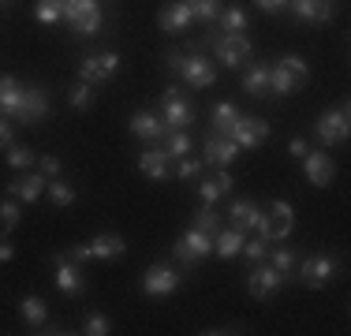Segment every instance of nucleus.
Masks as SVG:
<instances>
[{
    "label": "nucleus",
    "mask_w": 351,
    "mask_h": 336,
    "mask_svg": "<svg viewBox=\"0 0 351 336\" xmlns=\"http://www.w3.org/2000/svg\"><path fill=\"white\" fill-rule=\"evenodd\" d=\"M0 116L15 123H41L49 116V94L19 82L15 75H0Z\"/></svg>",
    "instance_id": "f257e3e1"
},
{
    "label": "nucleus",
    "mask_w": 351,
    "mask_h": 336,
    "mask_svg": "<svg viewBox=\"0 0 351 336\" xmlns=\"http://www.w3.org/2000/svg\"><path fill=\"white\" fill-rule=\"evenodd\" d=\"M165 67L172 75H180L191 90H210L217 82V64L202 53H176L172 49V53H165Z\"/></svg>",
    "instance_id": "f03ea898"
},
{
    "label": "nucleus",
    "mask_w": 351,
    "mask_h": 336,
    "mask_svg": "<svg viewBox=\"0 0 351 336\" xmlns=\"http://www.w3.org/2000/svg\"><path fill=\"white\" fill-rule=\"evenodd\" d=\"M306 79H311V64H306L303 56L288 53V56H280V60L269 67V94L288 97V94H295Z\"/></svg>",
    "instance_id": "7ed1b4c3"
},
{
    "label": "nucleus",
    "mask_w": 351,
    "mask_h": 336,
    "mask_svg": "<svg viewBox=\"0 0 351 336\" xmlns=\"http://www.w3.org/2000/svg\"><path fill=\"white\" fill-rule=\"evenodd\" d=\"M210 49H213V60L232 67V71H239V67L250 64V56H254V45H250L247 34H224V30H213L210 34Z\"/></svg>",
    "instance_id": "20e7f679"
},
{
    "label": "nucleus",
    "mask_w": 351,
    "mask_h": 336,
    "mask_svg": "<svg viewBox=\"0 0 351 336\" xmlns=\"http://www.w3.org/2000/svg\"><path fill=\"white\" fill-rule=\"evenodd\" d=\"M295 228V209H291L288 198H273L269 206L262 209V221H258V235H262L265 243H284Z\"/></svg>",
    "instance_id": "39448f33"
},
{
    "label": "nucleus",
    "mask_w": 351,
    "mask_h": 336,
    "mask_svg": "<svg viewBox=\"0 0 351 336\" xmlns=\"http://www.w3.org/2000/svg\"><path fill=\"white\" fill-rule=\"evenodd\" d=\"M68 258H75V262H116V258H123L128 254V239L123 235H116V232H105V235H97V239H90V243H82V247H71V250H64Z\"/></svg>",
    "instance_id": "423d86ee"
},
{
    "label": "nucleus",
    "mask_w": 351,
    "mask_h": 336,
    "mask_svg": "<svg viewBox=\"0 0 351 336\" xmlns=\"http://www.w3.org/2000/svg\"><path fill=\"white\" fill-rule=\"evenodd\" d=\"M60 19L68 23V27L75 34H101V23H105V15H101V4L97 0H68V4H60Z\"/></svg>",
    "instance_id": "0eeeda50"
},
{
    "label": "nucleus",
    "mask_w": 351,
    "mask_h": 336,
    "mask_svg": "<svg viewBox=\"0 0 351 336\" xmlns=\"http://www.w3.org/2000/svg\"><path fill=\"white\" fill-rule=\"evenodd\" d=\"M351 131V120H348V101H340L337 108H325L322 116L314 120V139L322 149L337 146V142H344Z\"/></svg>",
    "instance_id": "6e6552de"
},
{
    "label": "nucleus",
    "mask_w": 351,
    "mask_h": 336,
    "mask_svg": "<svg viewBox=\"0 0 351 336\" xmlns=\"http://www.w3.org/2000/svg\"><path fill=\"white\" fill-rule=\"evenodd\" d=\"M337 276V258L329 254H306L295 262V280L303 284V288H325V284Z\"/></svg>",
    "instance_id": "1a4fd4ad"
},
{
    "label": "nucleus",
    "mask_w": 351,
    "mask_h": 336,
    "mask_svg": "<svg viewBox=\"0 0 351 336\" xmlns=\"http://www.w3.org/2000/svg\"><path fill=\"white\" fill-rule=\"evenodd\" d=\"M142 296L146 299H169V296H176L180 291V273L169 265V262H154L142 273Z\"/></svg>",
    "instance_id": "9d476101"
},
{
    "label": "nucleus",
    "mask_w": 351,
    "mask_h": 336,
    "mask_svg": "<svg viewBox=\"0 0 351 336\" xmlns=\"http://www.w3.org/2000/svg\"><path fill=\"white\" fill-rule=\"evenodd\" d=\"M210 250H213V235H206L202 228H195V224H191V228L183 232L180 239H176L172 254L180 258V262L187 265V269H195V265L202 262L206 254H210Z\"/></svg>",
    "instance_id": "9b49d317"
},
{
    "label": "nucleus",
    "mask_w": 351,
    "mask_h": 336,
    "mask_svg": "<svg viewBox=\"0 0 351 336\" xmlns=\"http://www.w3.org/2000/svg\"><path fill=\"white\" fill-rule=\"evenodd\" d=\"M116 71H120V53H86L79 60V82H90V86H101Z\"/></svg>",
    "instance_id": "f8f14e48"
},
{
    "label": "nucleus",
    "mask_w": 351,
    "mask_h": 336,
    "mask_svg": "<svg viewBox=\"0 0 351 336\" xmlns=\"http://www.w3.org/2000/svg\"><path fill=\"white\" fill-rule=\"evenodd\" d=\"M53 265H56V276H53V280H56V288H60L64 296H71V299L86 296V276H82V265L75 262V258L56 254Z\"/></svg>",
    "instance_id": "ddd939ff"
},
{
    "label": "nucleus",
    "mask_w": 351,
    "mask_h": 336,
    "mask_svg": "<svg viewBox=\"0 0 351 336\" xmlns=\"http://www.w3.org/2000/svg\"><path fill=\"white\" fill-rule=\"evenodd\" d=\"M228 139L236 142L239 149H258L265 139H269V123L258 120V116H243V112H239V120L232 123Z\"/></svg>",
    "instance_id": "4468645a"
},
{
    "label": "nucleus",
    "mask_w": 351,
    "mask_h": 336,
    "mask_svg": "<svg viewBox=\"0 0 351 336\" xmlns=\"http://www.w3.org/2000/svg\"><path fill=\"white\" fill-rule=\"evenodd\" d=\"M284 284H288V280H284V276H280L269 262H258L254 269H250V276H247V291H250L254 299H262V302L277 296Z\"/></svg>",
    "instance_id": "2eb2a0df"
},
{
    "label": "nucleus",
    "mask_w": 351,
    "mask_h": 336,
    "mask_svg": "<svg viewBox=\"0 0 351 336\" xmlns=\"http://www.w3.org/2000/svg\"><path fill=\"white\" fill-rule=\"evenodd\" d=\"M128 128L135 139H142V146H157V142L165 139V120H161V112H154V108H138V112H131V120H128Z\"/></svg>",
    "instance_id": "dca6fc26"
},
{
    "label": "nucleus",
    "mask_w": 351,
    "mask_h": 336,
    "mask_svg": "<svg viewBox=\"0 0 351 336\" xmlns=\"http://www.w3.org/2000/svg\"><path fill=\"white\" fill-rule=\"evenodd\" d=\"M161 120L165 128H187V123H195V105L176 94V86H169L161 94Z\"/></svg>",
    "instance_id": "f3484780"
},
{
    "label": "nucleus",
    "mask_w": 351,
    "mask_h": 336,
    "mask_svg": "<svg viewBox=\"0 0 351 336\" xmlns=\"http://www.w3.org/2000/svg\"><path fill=\"white\" fill-rule=\"evenodd\" d=\"M303 176L311 180V187H332V176H337V165H332V157L325 154V149H311V154L303 157Z\"/></svg>",
    "instance_id": "a211bd4d"
},
{
    "label": "nucleus",
    "mask_w": 351,
    "mask_h": 336,
    "mask_svg": "<svg viewBox=\"0 0 351 336\" xmlns=\"http://www.w3.org/2000/svg\"><path fill=\"white\" fill-rule=\"evenodd\" d=\"M138 172L154 183H165V180H172V157L161 146H146L138 154Z\"/></svg>",
    "instance_id": "6ab92c4d"
},
{
    "label": "nucleus",
    "mask_w": 351,
    "mask_h": 336,
    "mask_svg": "<svg viewBox=\"0 0 351 336\" xmlns=\"http://www.w3.org/2000/svg\"><path fill=\"white\" fill-rule=\"evenodd\" d=\"M45 176L41 172H27V176H15L12 183H8V195H12L15 202H23V206H34V202L45 195Z\"/></svg>",
    "instance_id": "aec40b11"
},
{
    "label": "nucleus",
    "mask_w": 351,
    "mask_h": 336,
    "mask_svg": "<svg viewBox=\"0 0 351 336\" xmlns=\"http://www.w3.org/2000/svg\"><path fill=\"white\" fill-rule=\"evenodd\" d=\"M157 27L165 34H183L195 27V15H191V8L183 4V0H172V4L161 8V15H157Z\"/></svg>",
    "instance_id": "412c9836"
},
{
    "label": "nucleus",
    "mask_w": 351,
    "mask_h": 336,
    "mask_svg": "<svg viewBox=\"0 0 351 336\" xmlns=\"http://www.w3.org/2000/svg\"><path fill=\"white\" fill-rule=\"evenodd\" d=\"M236 157H239V146L228 139V134H217V131H213L210 139H206V157H202L206 165H213V168H228L232 161H236Z\"/></svg>",
    "instance_id": "4be33fe9"
},
{
    "label": "nucleus",
    "mask_w": 351,
    "mask_h": 336,
    "mask_svg": "<svg viewBox=\"0 0 351 336\" xmlns=\"http://www.w3.org/2000/svg\"><path fill=\"white\" fill-rule=\"evenodd\" d=\"M228 221H232V228H239V232H254L258 221H262V206H258L254 198H236L228 206Z\"/></svg>",
    "instance_id": "5701e85b"
},
{
    "label": "nucleus",
    "mask_w": 351,
    "mask_h": 336,
    "mask_svg": "<svg viewBox=\"0 0 351 336\" xmlns=\"http://www.w3.org/2000/svg\"><path fill=\"white\" fill-rule=\"evenodd\" d=\"M288 8L295 12V19L303 23H329L337 15V4L332 0H288Z\"/></svg>",
    "instance_id": "b1692460"
},
{
    "label": "nucleus",
    "mask_w": 351,
    "mask_h": 336,
    "mask_svg": "<svg viewBox=\"0 0 351 336\" xmlns=\"http://www.w3.org/2000/svg\"><path fill=\"white\" fill-rule=\"evenodd\" d=\"M232 191V176H228V168H221V172H213L210 180H202L198 183V195H202L206 206H217L224 195Z\"/></svg>",
    "instance_id": "393cba45"
},
{
    "label": "nucleus",
    "mask_w": 351,
    "mask_h": 336,
    "mask_svg": "<svg viewBox=\"0 0 351 336\" xmlns=\"http://www.w3.org/2000/svg\"><path fill=\"white\" fill-rule=\"evenodd\" d=\"M243 90H247L250 97H265V94H269V67L250 60L243 67Z\"/></svg>",
    "instance_id": "a878e982"
},
{
    "label": "nucleus",
    "mask_w": 351,
    "mask_h": 336,
    "mask_svg": "<svg viewBox=\"0 0 351 336\" xmlns=\"http://www.w3.org/2000/svg\"><path fill=\"white\" fill-rule=\"evenodd\" d=\"M243 239H247V232H239V228H221L213 235V250L224 258V262H232V258L243 250Z\"/></svg>",
    "instance_id": "bb28decb"
},
{
    "label": "nucleus",
    "mask_w": 351,
    "mask_h": 336,
    "mask_svg": "<svg viewBox=\"0 0 351 336\" xmlns=\"http://www.w3.org/2000/svg\"><path fill=\"white\" fill-rule=\"evenodd\" d=\"M19 314H23V322H27L30 329H38V325L49 322V307H45L41 296H23L19 299Z\"/></svg>",
    "instance_id": "cd10ccee"
},
{
    "label": "nucleus",
    "mask_w": 351,
    "mask_h": 336,
    "mask_svg": "<svg viewBox=\"0 0 351 336\" xmlns=\"http://www.w3.org/2000/svg\"><path fill=\"white\" fill-rule=\"evenodd\" d=\"M236 120H239V108L232 105V101H217V105L210 108V123H213L217 134H228Z\"/></svg>",
    "instance_id": "c85d7f7f"
},
{
    "label": "nucleus",
    "mask_w": 351,
    "mask_h": 336,
    "mask_svg": "<svg viewBox=\"0 0 351 336\" xmlns=\"http://www.w3.org/2000/svg\"><path fill=\"white\" fill-rule=\"evenodd\" d=\"M161 149L172 157V161H176V157H187L191 154V134L183 128H169V131H165V139H161Z\"/></svg>",
    "instance_id": "c756f323"
},
{
    "label": "nucleus",
    "mask_w": 351,
    "mask_h": 336,
    "mask_svg": "<svg viewBox=\"0 0 351 336\" xmlns=\"http://www.w3.org/2000/svg\"><path fill=\"white\" fill-rule=\"evenodd\" d=\"M269 265L277 269V273L284 276V280H291V276H295V262H299V254L291 247H277V250H269Z\"/></svg>",
    "instance_id": "7c9ffc66"
},
{
    "label": "nucleus",
    "mask_w": 351,
    "mask_h": 336,
    "mask_svg": "<svg viewBox=\"0 0 351 336\" xmlns=\"http://www.w3.org/2000/svg\"><path fill=\"white\" fill-rule=\"evenodd\" d=\"M217 23H221L217 30H224V34H243V30H247V23H250V15L243 12V8H221Z\"/></svg>",
    "instance_id": "2f4dec72"
},
{
    "label": "nucleus",
    "mask_w": 351,
    "mask_h": 336,
    "mask_svg": "<svg viewBox=\"0 0 351 336\" xmlns=\"http://www.w3.org/2000/svg\"><path fill=\"white\" fill-rule=\"evenodd\" d=\"M45 195H49V202H53L56 209H68L75 202V187H71V183H64V180H49L45 183Z\"/></svg>",
    "instance_id": "473e14b6"
},
{
    "label": "nucleus",
    "mask_w": 351,
    "mask_h": 336,
    "mask_svg": "<svg viewBox=\"0 0 351 336\" xmlns=\"http://www.w3.org/2000/svg\"><path fill=\"white\" fill-rule=\"evenodd\" d=\"M183 4L191 8L195 23H213L217 15H221V0H183Z\"/></svg>",
    "instance_id": "72a5a7b5"
},
{
    "label": "nucleus",
    "mask_w": 351,
    "mask_h": 336,
    "mask_svg": "<svg viewBox=\"0 0 351 336\" xmlns=\"http://www.w3.org/2000/svg\"><path fill=\"white\" fill-rule=\"evenodd\" d=\"M68 105L75 108V112H86V108L94 105V86H90V82H75V86L68 90Z\"/></svg>",
    "instance_id": "f704fd0d"
},
{
    "label": "nucleus",
    "mask_w": 351,
    "mask_h": 336,
    "mask_svg": "<svg viewBox=\"0 0 351 336\" xmlns=\"http://www.w3.org/2000/svg\"><path fill=\"white\" fill-rule=\"evenodd\" d=\"M19 206H23V202H15L12 195L0 202V235L15 232V224H19Z\"/></svg>",
    "instance_id": "c9c22d12"
},
{
    "label": "nucleus",
    "mask_w": 351,
    "mask_h": 336,
    "mask_svg": "<svg viewBox=\"0 0 351 336\" xmlns=\"http://www.w3.org/2000/svg\"><path fill=\"white\" fill-rule=\"evenodd\" d=\"M8 165L12 168H30V165H38V154L30 146H19V142H12V146H8Z\"/></svg>",
    "instance_id": "e433bc0d"
},
{
    "label": "nucleus",
    "mask_w": 351,
    "mask_h": 336,
    "mask_svg": "<svg viewBox=\"0 0 351 336\" xmlns=\"http://www.w3.org/2000/svg\"><path fill=\"white\" fill-rule=\"evenodd\" d=\"M82 333L86 336H105V333H112V322H108V314H101V310H90V314L82 317Z\"/></svg>",
    "instance_id": "4c0bfd02"
},
{
    "label": "nucleus",
    "mask_w": 351,
    "mask_h": 336,
    "mask_svg": "<svg viewBox=\"0 0 351 336\" xmlns=\"http://www.w3.org/2000/svg\"><path fill=\"white\" fill-rule=\"evenodd\" d=\"M202 165L206 161H198V157H176V168H172V176L176 180H195V176H202Z\"/></svg>",
    "instance_id": "58836bf2"
},
{
    "label": "nucleus",
    "mask_w": 351,
    "mask_h": 336,
    "mask_svg": "<svg viewBox=\"0 0 351 336\" xmlns=\"http://www.w3.org/2000/svg\"><path fill=\"white\" fill-rule=\"evenodd\" d=\"M239 254H243L250 265H258V262H265V254H269V243H265L262 235H258V239H243V250H239Z\"/></svg>",
    "instance_id": "ea45409f"
},
{
    "label": "nucleus",
    "mask_w": 351,
    "mask_h": 336,
    "mask_svg": "<svg viewBox=\"0 0 351 336\" xmlns=\"http://www.w3.org/2000/svg\"><path fill=\"white\" fill-rule=\"evenodd\" d=\"M195 228H202L206 235H217V232H221V217H217L213 206H206V209H198V213H195Z\"/></svg>",
    "instance_id": "a19ab883"
},
{
    "label": "nucleus",
    "mask_w": 351,
    "mask_h": 336,
    "mask_svg": "<svg viewBox=\"0 0 351 336\" xmlns=\"http://www.w3.org/2000/svg\"><path fill=\"white\" fill-rule=\"evenodd\" d=\"M38 172L45 176V180H60V176H64V161H60V157H53V154H45V157H38Z\"/></svg>",
    "instance_id": "79ce46f5"
},
{
    "label": "nucleus",
    "mask_w": 351,
    "mask_h": 336,
    "mask_svg": "<svg viewBox=\"0 0 351 336\" xmlns=\"http://www.w3.org/2000/svg\"><path fill=\"white\" fill-rule=\"evenodd\" d=\"M34 19L38 23H60V4H56V0H38Z\"/></svg>",
    "instance_id": "37998d69"
},
{
    "label": "nucleus",
    "mask_w": 351,
    "mask_h": 336,
    "mask_svg": "<svg viewBox=\"0 0 351 336\" xmlns=\"http://www.w3.org/2000/svg\"><path fill=\"white\" fill-rule=\"evenodd\" d=\"M306 154H311V142H306L303 134H295V139L288 142V157H295V161H303Z\"/></svg>",
    "instance_id": "c03bdc74"
},
{
    "label": "nucleus",
    "mask_w": 351,
    "mask_h": 336,
    "mask_svg": "<svg viewBox=\"0 0 351 336\" xmlns=\"http://www.w3.org/2000/svg\"><path fill=\"white\" fill-rule=\"evenodd\" d=\"M12 123H8V116H0V149H8V146H12Z\"/></svg>",
    "instance_id": "a18cd8bd"
},
{
    "label": "nucleus",
    "mask_w": 351,
    "mask_h": 336,
    "mask_svg": "<svg viewBox=\"0 0 351 336\" xmlns=\"http://www.w3.org/2000/svg\"><path fill=\"white\" fill-rule=\"evenodd\" d=\"M258 8H262V12H269V15H277V12H284V8H288V0H254Z\"/></svg>",
    "instance_id": "49530a36"
},
{
    "label": "nucleus",
    "mask_w": 351,
    "mask_h": 336,
    "mask_svg": "<svg viewBox=\"0 0 351 336\" xmlns=\"http://www.w3.org/2000/svg\"><path fill=\"white\" fill-rule=\"evenodd\" d=\"M12 258H15L12 239H8V235H0V265H4V262H12Z\"/></svg>",
    "instance_id": "de8ad7c7"
},
{
    "label": "nucleus",
    "mask_w": 351,
    "mask_h": 336,
    "mask_svg": "<svg viewBox=\"0 0 351 336\" xmlns=\"http://www.w3.org/2000/svg\"><path fill=\"white\" fill-rule=\"evenodd\" d=\"M0 8H12V0H0Z\"/></svg>",
    "instance_id": "09e8293b"
}]
</instances>
